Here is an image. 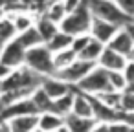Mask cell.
<instances>
[{
    "instance_id": "6da1fadb",
    "label": "cell",
    "mask_w": 134,
    "mask_h": 132,
    "mask_svg": "<svg viewBox=\"0 0 134 132\" xmlns=\"http://www.w3.org/2000/svg\"><path fill=\"white\" fill-rule=\"evenodd\" d=\"M44 75L30 70L28 66H19L13 68L11 73L0 83V92H8V90H26V92H33L37 86H41Z\"/></svg>"
},
{
    "instance_id": "7a4b0ae2",
    "label": "cell",
    "mask_w": 134,
    "mask_h": 132,
    "mask_svg": "<svg viewBox=\"0 0 134 132\" xmlns=\"http://www.w3.org/2000/svg\"><path fill=\"white\" fill-rule=\"evenodd\" d=\"M24 66H28L30 70L37 72L41 75H52L55 72L53 70L52 51L48 50V46L44 42L26 50V53H24Z\"/></svg>"
},
{
    "instance_id": "3957f363",
    "label": "cell",
    "mask_w": 134,
    "mask_h": 132,
    "mask_svg": "<svg viewBox=\"0 0 134 132\" xmlns=\"http://www.w3.org/2000/svg\"><path fill=\"white\" fill-rule=\"evenodd\" d=\"M90 22H92V13H90V9L86 8V2H83L77 9L66 13V17L59 22V30L74 37V35L88 33Z\"/></svg>"
},
{
    "instance_id": "277c9868",
    "label": "cell",
    "mask_w": 134,
    "mask_h": 132,
    "mask_svg": "<svg viewBox=\"0 0 134 132\" xmlns=\"http://www.w3.org/2000/svg\"><path fill=\"white\" fill-rule=\"evenodd\" d=\"M86 2V8L90 9L92 17H99V19H105L116 26H125L130 19L116 6L114 0H85Z\"/></svg>"
},
{
    "instance_id": "5b68a950",
    "label": "cell",
    "mask_w": 134,
    "mask_h": 132,
    "mask_svg": "<svg viewBox=\"0 0 134 132\" xmlns=\"http://www.w3.org/2000/svg\"><path fill=\"white\" fill-rule=\"evenodd\" d=\"M77 90L85 92V94H101V92H107V90H112L110 84H108V79H107V70L101 68L99 64H96L77 84H75Z\"/></svg>"
},
{
    "instance_id": "8992f818",
    "label": "cell",
    "mask_w": 134,
    "mask_h": 132,
    "mask_svg": "<svg viewBox=\"0 0 134 132\" xmlns=\"http://www.w3.org/2000/svg\"><path fill=\"white\" fill-rule=\"evenodd\" d=\"M96 66V62H92V61H85V59H81V57H75L68 66H64L63 70H59V72H55L53 75H57L59 79H63V81H66L68 84H72V86H75L92 68Z\"/></svg>"
},
{
    "instance_id": "52a82bcc",
    "label": "cell",
    "mask_w": 134,
    "mask_h": 132,
    "mask_svg": "<svg viewBox=\"0 0 134 132\" xmlns=\"http://www.w3.org/2000/svg\"><path fill=\"white\" fill-rule=\"evenodd\" d=\"M24 53H26V48L15 37V39L4 42L2 51H0V62L9 68H19L24 64Z\"/></svg>"
},
{
    "instance_id": "ba28073f",
    "label": "cell",
    "mask_w": 134,
    "mask_h": 132,
    "mask_svg": "<svg viewBox=\"0 0 134 132\" xmlns=\"http://www.w3.org/2000/svg\"><path fill=\"white\" fill-rule=\"evenodd\" d=\"M118 30H119V26H116V24H112V22H108V20H105V19L92 17V22H90V30H88V33H90L92 39H96V41L107 44V42L114 37V33H116Z\"/></svg>"
},
{
    "instance_id": "9c48e42d",
    "label": "cell",
    "mask_w": 134,
    "mask_h": 132,
    "mask_svg": "<svg viewBox=\"0 0 134 132\" xmlns=\"http://www.w3.org/2000/svg\"><path fill=\"white\" fill-rule=\"evenodd\" d=\"M37 130L42 132H55V130H66L64 127V116L55 112V110H46L39 112V121H37Z\"/></svg>"
},
{
    "instance_id": "30bf717a",
    "label": "cell",
    "mask_w": 134,
    "mask_h": 132,
    "mask_svg": "<svg viewBox=\"0 0 134 132\" xmlns=\"http://www.w3.org/2000/svg\"><path fill=\"white\" fill-rule=\"evenodd\" d=\"M96 64H99L105 70H123L125 64H127V57L123 53H119V51L105 46L103 51H101V55H99V59L96 61Z\"/></svg>"
},
{
    "instance_id": "8fae6325",
    "label": "cell",
    "mask_w": 134,
    "mask_h": 132,
    "mask_svg": "<svg viewBox=\"0 0 134 132\" xmlns=\"http://www.w3.org/2000/svg\"><path fill=\"white\" fill-rule=\"evenodd\" d=\"M41 88L52 97V99H57V97H61V95H64L66 92H70V90H74V86L72 84H68L66 81H63V79H59L57 75H44L42 77V81H41Z\"/></svg>"
},
{
    "instance_id": "7c38bea8",
    "label": "cell",
    "mask_w": 134,
    "mask_h": 132,
    "mask_svg": "<svg viewBox=\"0 0 134 132\" xmlns=\"http://www.w3.org/2000/svg\"><path fill=\"white\" fill-rule=\"evenodd\" d=\"M24 114H39L35 103L31 101V97H20L9 105H6V108L2 110V117L4 119H9L13 116H24Z\"/></svg>"
},
{
    "instance_id": "4fadbf2b",
    "label": "cell",
    "mask_w": 134,
    "mask_h": 132,
    "mask_svg": "<svg viewBox=\"0 0 134 132\" xmlns=\"http://www.w3.org/2000/svg\"><path fill=\"white\" fill-rule=\"evenodd\" d=\"M37 121H39V114H24L6 119V125L8 130L11 132H31L37 130Z\"/></svg>"
},
{
    "instance_id": "5bb4252c",
    "label": "cell",
    "mask_w": 134,
    "mask_h": 132,
    "mask_svg": "<svg viewBox=\"0 0 134 132\" xmlns=\"http://www.w3.org/2000/svg\"><path fill=\"white\" fill-rule=\"evenodd\" d=\"M70 112L75 116H81V117H94V108H92L88 94L74 88V101H72Z\"/></svg>"
},
{
    "instance_id": "9a60e30c",
    "label": "cell",
    "mask_w": 134,
    "mask_h": 132,
    "mask_svg": "<svg viewBox=\"0 0 134 132\" xmlns=\"http://www.w3.org/2000/svg\"><path fill=\"white\" fill-rule=\"evenodd\" d=\"M105 46H108V48H112V50H116V51H119V53H123V55L127 57V55L130 53V50L134 48V42L130 41L129 33H127L125 28L121 26V28L114 33V37H112Z\"/></svg>"
},
{
    "instance_id": "2e32d148",
    "label": "cell",
    "mask_w": 134,
    "mask_h": 132,
    "mask_svg": "<svg viewBox=\"0 0 134 132\" xmlns=\"http://www.w3.org/2000/svg\"><path fill=\"white\" fill-rule=\"evenodd\" d=\"M94 123H96V117H81L72 112H68L64 116V127L70 132H88V130H92Z\"/></svg>"
},
{
    "instance_id": "e0dca14e",
    "label": "cell",
    "mask_w": 134,
    "mask_h": 132,
    "mask_svg": "<svg viewBox=\"0 0 134 132\" xmlns=\"http://www.w3.org/2000/svg\"><path fill=\"white\" fill-rule=\"evenodd\" d=\"M33 26L37 28V31H39V35H41L42 42H48V41L59 31V24H55L53 20H50V19L44 17V15H42L41 19H37Z\"/></svg>"
},
{
    "instance_id": "ac0fdd59",
    "label": "cell",
    "mask_w": 134,
    "mask_h": 132,
    "mask_svg": "<svg viewBox=\"0 0 134 132\" xmlns=\"http://www.w3.org/2000/svg\"><path fill=\"white\" fill-rule=\"evenodd\" d=\"M103 48H105L103 42H99V41H96V39L90 37V41L86 42V46L77 53V57H81V59H85V61H92V62H96V61L99 59Z\"/></svg>"
},
{
    "instance_id": "d6986e66",
    "label": "cell",
    "mask_w": 134,
    "mask_h": 132,
    "mask_svg": "<svg viewBox=\"0 0 134 132\" xmlns=\"http://www.w3.org/2000/svg\"><path fill=\"white\" fill-rule=\"evenodd\" d=\"M75 57H77V55H75V51H74L72 48H64V50L53 51V53H52V59H53V70H55V72L63 70V68L68 66ZM55 72H53V73H55Z\"/></svg>"
},
{
    "instance_id": "ffe728a7",
    "label": "cell",
    "mask_w": 134,
    "mask_h": 132,
    "mask_svg": "<svg viewBox=\"0 0 134 132\" xmlns=\"http://www.w3.org/2000/svg\"><path fill=\"white\" fill-rule=\"evenodd\" d=\"M31 101L35 103V106H37V110L39 112H46V110H53V99L41 88V86H37L33 92H31Z\"/></svg>"
},
{
    "instance_id": "44dd1931",
    "label": "cell",
    "mask_w": 134,
    "mask_h": 132,
    "mask_svg": "<svg viewBox=\"0 0 134 132\" xmlns=\"http://www.w3.org/2000/svg\"><path fill=\"white\" fill-rule=\"evenodd\" d=\"M17 41H19L26 50L42 42V39H41V35H39V31H37L35 26H31V28H28V30H24V31L17 33Z\"/></svg>"
},
{
    "instance_id": "7402d4cb",
    "label": "cell",
    "mask_w": 134,
    "mask_h": 132,
    "mask_svg": "<svg viewBox=\"0 0 134 132\" xmlns=\"http://www.w3.org/2000/svg\"><path fill=\"white\" fill-rule=\"evenodd\" d=\"M9 19H11V22H13L17 33H20V31L31 28V26L35 24V19H33L30 13H26V11H15V13L9 15Z\"/></svg>"
},
{
    "instance_id": "603a6c76",
    "label": "cell",
    "mask_w": 134,
    "mask_h": 132,
    "mask_svg": "<svg viewBox=\"0 0 134 132\" xmlns=\"http://www.w3.org/2000/svg\"><path fill=\"white\" fill-rule=\"evenodd\" d=\"M70 42H72V35L64 33V31H57L48 42H44L48 46V50L53 53V51H59V50H64V48H70Z\"/></svg>"
},
{
    "instance_id": "cb8c5ba5",
    "label": "cell",
    "mask_w": 134,
    "mask_h": 132,
    "mask_svg": "<svg viewBox=\"0 0 134 132\" xmlns=\"http://www.w3.org/2000/svg\"><path fill=\"white\" fill-rule=\"evenodd\" d=\"M15 37H17V30H15L9 15H4L2 19H0V41L8 42V41H11Z\"/></svg>"
},
{
    "instance_id": "d4e9b609",
    "label": "cell",
    "mask_w": 134,
    "mask_h": 132,
    "mask_svg": "<svg viewBox=\"0 0 134 132\" xmlns=\"http://www.w3.org/2000/svg\"><path fill=\"white\" fill-rule=\"evenodd\" d=\"M74 88H75V86H74ZM72 101H74V90H70V92H66L64 95L53 99V110L59 112V114H63V116H66V114L70 112V108H72Z\"/></svg>"
},
{
    "instance_id": "484cf974",
    "label": "cell",
    "mask_w": 134,
    "mask_h": 132,
    "mask_svg": "<svg viewBox=\"0 0 134 132\" xmlns=\"http://www.w3.org/2000/svg\"><path fill=\"white\" fill-rule=\"evenodd\" d=\"M44 17H48V19H50V20H53L55 24H59V22L66 17V9H64V6H63L61 0H55V2H52V4L48 6V9H46Z\"/></svg>"
},
{
    "instance_id": "4316f807",
    "label": "cell",
    "mask_w": 134,
    "mask_h": 132,
    "mask_svg": "<svg viewBox=\"0 0 134 132\" xmlns=\"http://www.w3.org/2000/svg\"><path fill=\"white\" fill-rule=\"evenodd\" d=\"M107 79L112 90H123L127 84V79L123 75V70H107Z\"/></svg>"
},
{
    "instance_id": "83f0119b",
    "label": "cell",
    "mask_w": 134,
    "mask_h": 132,
    "mask_svg": "<svg viewBox=\"0 0 134 132\" xmlns=\"http://www.w3.org/2000/svg\"><path fill=\"white\" fill-rule=\"evenodd\" d=\"M119 90H107V92H101V94H92L96 95L101 103H105L107 106H112V108H118V103H119Z\"/></svg>"
},
{
    "instance_id": "f1b7e54d",
    "label": "cell",
    "mask_w": 134,
    "mask_h": 132,
    "mask_svg": "<svg viewBox=\"0 0 134 132\" xmlns=\"http://www.w3.org/2000/svg\"><path fill=\"white\" fill-rule=\"evenodd\" d=\"M118 110L121 112H134V94L121 90L119 94V103H118Z\"/></svg>"
},
{
    "instance_id": "f546056e",
    "label": "cell",
    "mask_w": 134,
    "mask_h": 132,
    "mask_svg": "<svg viewBox=\"0 0 134 132\" xmlns=\"http://www.w3.org/2000/svg\"><path fill=\"white\" fill-rule=\"evenodd\" d=\"M90 41V33H81V35H74L72 37V42H70V48L75 51V55L86 46V42Z\"/></svg>"
},
{
    "instance_id": "4dcf8cb0",
    "label": "cell",
    "mask_w": 134,
    "mask_h": 132,
    "mask_svg": "<svg viewBox=\"0 0 134 132\" xmlns=\"http://www.w3.org/2000/svg\"><path fill=\"white\" fill-rule=\"evenodd\" d=\"M114 2L130 20L134 19V0H114Z\"/></svg>"
},
{
    "instance_id": "1f68e13d",
    "label": "cell",
    "mask_w": 134,
    "mask_h": 132,
    "mask_svg": "<svg viewBox=\"0 0 134 132\" xmlns=\"http://www.w3.org/2000/svg\"><path fill=\"white\" fill-rule=\"evenodd\" d=\"M123 75H125L127 83H134V62L132 61H127V64L123 68Z\"/></svg>"
},
{
    "instance_id": "d6a6232c",
    "label": "cell",
    "mask_w": 134,
    "mask_h": 132,
    "mask_svg": "<svg viewBox=\"0 0 134 132\" xmlns=\"http://www.w3.org/2000/svg\"><path fill=\"white\" fill-rule=\"evenodd\" d=\"M63 2V6H64V9H66V13H70V11H74V9H77L85 0H61Z\"/></svg>"
},
{
    "instance_id": "836d02e7",
    "label": "cell",
    "mask_w": 134,
    "mask_h": 132,
    "mask_svg": "<svg viewBox=\"0 0 134 132\" xmlns=\"http://www.w3.org/2000/svg\"><path fill=\"white\" fill-rule=\"evenodd\" d=\"M11 70H13V68H9V66H6V64L0 62V83H2V81L11 73Z\"/></svg>"
},
{
    "instance_id": "e575fe53",
    "label": "cell",
    "mask_w": 134,
    "mask_h": 132,
    "mask_svg": "<svg viewBox=\"0 0 134 132\" xmlns=\"http://www.w3.org/2000/svg\"><path fill=\"white\" fill-rule=\"evenodd\" d=\"M123 28H125V31L129 33V37H130V41L134 42V20H129V22H127V24H125Z\"/></svg>"
},
{
    "instance_id": "d590c367",
    "label": "cell",
    "mask_w": 134,
    "mask_h": 132,
    "mask_svg": "<svg viewBox=\"0 0 134 132\" xmlns=\"http://www.w3.org/2000/svg\"><path fill=\"white\" fill-rule=\"evenodd\" d=\"M0 130H8V125H6V119L0 116Z\"/></svg>"
},
{
    "instance_id": "8d00e7d4",
    "label": "cell",
    "mask_w": 134,
    "mask_h": 132,
    "mask_svg": "<svg viewBox=\"0 0 134 132\" xmlns=\"http://www.w3.org/2000/svg\"><path fill=\"white\" fill-rule=\"evenodd\" d=\"M123 90H127V92H132V94H134V83H127Z\"/></svg>"
},
{
    "instance_id": "74e56055",
    "label": "cell",
    "mask_w": 134,
    "mask_h": 132,
    "mask_svg": "<svg viewBox=\"0 0 134 132\" xmlns=\"http://www.w3.org/2000/svg\"><path fill=\"white\" fill-rule=\"evenodd\" d=\"M127 61H132V62H134V48H132V50H130V53L127 55Z\"/></svg>"
},
{
    "instance_id": "f35d334b",
    "label": "cell",
    "mask_w": 134,
    "mask_h": 132,
    "mask_svg": "<svg viewBox=\"0 0 134 132\" xmlns=\"http://www.w3.org/2000/svg\"><path fill=\"white\" fill-rule=\"evenodd\" d=\"M4 15H6V11H4V8H2V6H0V19H2Z\"/></svg>"
},
{
    "instance_id": "ab89813d",
    "label": "cell",
    "mask_w": 134,
    "mask_h": 132,
    "mask_svg": "<svg viewBox=\"0 0 134 132\" xmlns=\"http://www.w3.org/2000/svg\"><path fill=\"white\" fill-rule=\"evenodd\" d=\"M2 46H4V42H2V41H0V51H2Z\"/></svg>"
},
{
    "instance_id": "60d3db41",
    "label": "cell",
    "mask_w": 134,
    "mask_h": 132,
    "mask_svg": "<svg viewBox=\"0 0 134 132\" xmlns=\"http://www.w3.org/2000/svg\"><path fill=\"white\" fill-rule=\"evenodd\" d=\"M132 20H134V19H132Z\"/></svg>"
}]
</instances>
